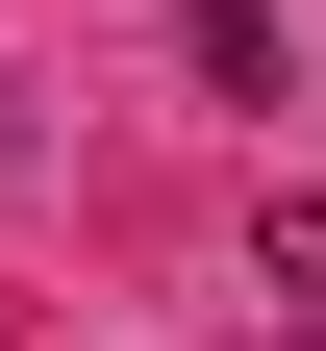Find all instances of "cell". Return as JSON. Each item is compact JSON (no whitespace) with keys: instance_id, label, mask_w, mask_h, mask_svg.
I'll return each instance as SVG.
<instances>
[{"instance_id":"cell-1","label":"cell","mask_w":326,"mask_h":351,"mask_svg":"<svg viewBox=\"0 0 326 351\" xmlns=\"http://www.w3.org/2000/svg\"><path fill=\"white\" fill-rule=\"evenodd\" d=\"M251 301H276V326L326 351V201H251Z\"/></svg>"}]
</instances>
